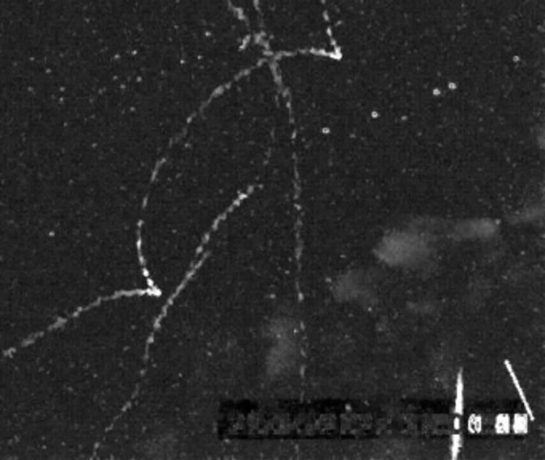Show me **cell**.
I'll return each instance as SVG.
<instances>
[{
    "mask_svg": "<svg viewBox=\"0 0 545 460\" xmlns=\"http://www.w3.org/2000/svg\"><path fill=\"white\" fill-rule=\"evenodd\" d=\"M505 366H507V369H509V374H510L511 380H513V383H515V388H516V392H518V395H520V398H521V401H523V404H525V409H526V414H528V417H529L531 420H534V414H532V409H531L529 403H528V399H526V396H525V392H523V388L520 387V382H518V379H516V374H515V371L511 369V366H510V363H509V361H505Z\"/></svg>",
    "mask_w": 545,
    "mask_h": 460,
    "instance_id": "cell-1",
    "label": "cell"
},
{
    "mask_svg": "<svg viewBox=\"0 0 545 460\" xmlns=\"http://www.w3.org/2000/svg\"><path fill=\"white\" fill-rule=\"evenodd\" d=\"M454 412L458 414V415H462V412H464V383H462V374H459V377H458V385H456Z\"/></svg>",
    "mask_w": 545,
    "mask_h": 460,
    "instance_id": "cell-2",
    "label": "cell"
},
{
    "mask_svg": "<svg viewBox=\"0 0 545 460\" xmlns=\"http://www.w3.org/2000/svg\"><path fill=\"white\" fill-rule=\"evenodd\" d=\"M528 420H529V417H528V415L516 414L513 422H510V430H513L516 435H525V433H528Z\"/></svg>",
    "mask_w": 545,
    "mask_h": 460,
    "instance_id": "cell-3",
    "label": "cell"
},
{
    "mask_svg": "<svg viewBox=\"0 0 545 460\" xmlns=\"http://www.w3.org/2000/svg\"><path fill=\"white\" fill-rule=\"evenodd\" d=\"M494 430L495 433L499 435H507L510 431V417L509 414H499L495 417V424H494Z\"/></svg>",
    "mask_w": 545,
    "mask_h": 460,
    "instance_id": "cell-4",
    "label": "cell"
},
{
    "mask_svg": "<svg viewBox=\"0 0 545 460\" xmlns=\"http://www.w3.org/2000/svg\"><path fill=\"white\" fill-rule=\"evenodd\" d=\"M460 441L462 438L459 433L453 435V440H451V459H458L459 457V451H460Z\"/></svg>",
    "mask_w": 545,
    "mask_h": 460,
    "instance_id": "cell-5",
    "label": "cell"
}]
</instances>
